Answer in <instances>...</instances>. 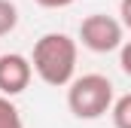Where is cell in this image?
<instances>
[{
  "label": "cell",
  "mask_w": 131,
  "mask_h": 128,
  "mask_svg": "<svg viewBox=\"0 0 131 128\" xmlns=\"http://www.w3.org/2000/svg\"><path fill=\"white\" fill-rule=\"evenodd\" d=\"M119 22H122V28H128L131 31V0H119Z\"/></svg>",
  "instance_id": "9c48e42d"
},
{
  "label": "cell",
  "mask_w": 131,
  "mask_h": 128,
  "mask_svg": "<svg viewBox=\"0 0 131 128\" xmlns=\"http://www.w3.org/2000/svg\"><path fill=\"white\" fill-rule=\"evenodd\" d=\"M34 79V64L31 58L18 55V52H6L0 55V95L15 98L21 95Z\"/></svg>",
  "instance_id": "277c9868"
},
{
  "label": "cell",
  "mask_w": 131,
  "mask_h": 128,
  "mask_svg": "<svg viewBox=\"0 0 131 128\" xmlns=\"http://www.w3.org/2000/svg\"><path fill=\"white\" fill-rule=\"evenodd\" d=\"M113 82L104 73H82L73 76L67 86V107L76 119H101L104 113H110L113 107Z\"/></svg>",
  "instance_id": "7a4b0ae2"
},
{
  "label": "cell",
  "mask_w": 131,
  "mask_h": 128,
  "mask_svg": "<svg viewBox=\"0 0 131 128\" xmlns=\"http://www.w3.org/2000/svg\"><path fill=\"white\" fill-rule=\"evenodd\" d=\"M0 128H25L18 107L12 104V98H6V95H0Z\"/></svg>",
  "instance_id": "8992f818"
},
{
  "label": "cell",
  "mask_w": 131,
  "mask_h": 128,
  "mask_svg": "<svg viewBox=\"0 0 131 128\" xmlns=\"http://www.w3.org/2000/svg\"><path fill=\"white\" fill-rule=\"evenodd\" d=\"M119 67H122L125 76H131V40H125L119 46Z\"/></svg>",
  "instance_id": "ba28073f"
},
{
  "label": "cell",
  "mask_w": 131,
  "mask_h": 128,
  "mask_svg": "<svg viewBox=\"0 0 131 128\" xmlns=\"http://www.w3.org/2000/svg\"><path fill=\"white\" fill-rule=\"evenodd\" d=\"M76 58H79L76 40L61 31H49L34 43L31 64H34V73L46 86L61 89V86H70V79L76 73Z\"/></svg>",
  "instance_id": "6da1fadb"
},
{
  "label": "cell",
  "mask_w": 131,
  "mask_h": 128,
  "mask_svg": "<svg viewBox=\"0 0 131 128\" xmlns=\"http://www.w3.org/2000/svg\"><path fill=\"white\" fill-rule=\"evenodd\" d=\"M34 3H40L43 9H64V6L73 3V0H34Z\"/></svg>",
  "instance_id": "30bf717a"
},
{
  "label": "cell",
  "mask_w": 131,
  "mask_h": 128,
  "mask_svg": "<svg viewBox=\"0 0 131 128\" xmlns=\"http://www.w3.org/2000/svg\"><path fill=\"white\" fill-rule=\"evenodd\" d=\"M15 25H18V6L12 0H0V37L12 34Z\"/></svg>",
  "instance_id": "52a82bcc"
},
{
  "label": "cell",
  "mask_w": 131,
  "mask_h": 128,
  "mask_svg": "<svg viewBox=\"0 0 131 128\" xmlns=\"http://www.w3.org/2000/svg\"><path fill=\"white\" fill-rule=\"evenodd\" d=\"M110 116H113V125L116 128H131V92L113 101Z\"/></svg>",
  "instance_id": "5b68a950"
},
{
  "label": "cell",
  "mask_w": 131,
  "mask_h": 128,
  "mask_svg": "<svg viewBox=\"0 0 131 128\" xmlns=\"http://www.w3.org/2000/svg\"><path fill=\"white\" fill-rule=\"evenodd\" d=\"M79 40L85 49L98 52V55H107V52H116L125 40H122V22L107 15V12H92L82 18L79 25Z\"/></svg>",
  "instance_id": "3957f363"
}]
</instances>
